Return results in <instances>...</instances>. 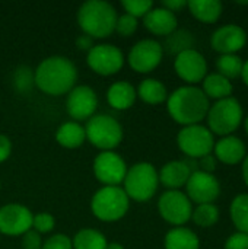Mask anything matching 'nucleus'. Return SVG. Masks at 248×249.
Returning a JSON list of instances; mask_svg holds the SVG:
<instances>
[{"label": "nucleus", "instance_id": "nucleus-44", "mask_svg": "<svg viewBox=\"0 0 248 249\" xmlns=\"http://www.w3.org/2000/svg\"><path fill=\"white\" fill-rule=\"evenodd\" d=\"M241 79H243V82L246 83V86L248 88V58L244 61V64H243V71H241Z\"/></svg>", "mask_w": 248, "mask_h": 249}, {"label": "nucleus", "instance_id": "nucleus-11", "mask_svg": "<svg viewBox=\"0 0 248 249\" xmlns=\"http://www.w3.org/2000/svg\"><path fill=\"white\" fill-rule=\"evenodd\" d=\"M124 53L114 44H95L86 54V63L92 71L101 76H113L124 66Z\"/></svg>", "mask_w": 248, "mask_h": 249}, {"label": "nucleus", "instance_id": "nucleus-8", "mask_svg": "<svg viewBox=\"0 0 248 249\" xmlns=\"http://www.w3.org/2000/svg\"><path fill=\"white\" fill-rule=\"evenodd\" d=\"M215 136L212 131L202 124H193L183 127L177 134L178 149L190 159L199 160L213 152Z\"/></svg>", "mask_w": 248, "mask_h": 249}, {"label": "nucleus", "instance_id": "nucleus-25", "mask_svg": "<svg viewBox=\"0 0 248 249\" xmlns=\"http://www.w3.org/2000/svg\"><path fill=\"white\" fill-rule=\"evenodd\" d=\"M202 90L209 99L221 101V99L232 96L234 86H232V82L224 77L222 74L208 73L206 77L202 80Z\"/></svg>", "mask_w": 248, "mask_h": 249}, {"label": "nucleus", "instance_id": "nucleus-21", "mask_svg": "<svg viewBox=\"0 0 248 249\" xmlns=\"http://www.w3.org/2000/svg\"><path fill=\"white\" fill-rule=\"evenodd\" d=\"M136 98V88L127 80L113 82L107 89V102L117 111H126L132 108Z\"/></svg>", "mask_w": 248, "mask_h": 249}, {"label": "nucleus", "instance_id": "nucleus-19", "mask_svg": "<svg viewBox=\"0 0 248 249\" xmlns=\"http://www.w3.org/2000/svg\"><path fill=\"white\" fill-rule=\"evenodd\" d=\"M213 156L224 165H238L247 156V147L244 142L237 136H225L215 142Z\"/></svg>", "mask_w": 248, "mask_h": 249}, {"label": "nucleus", "instance_id": "nucleus-10", "mask_svg": "<svg viewBox=\"0 0 248 249\" xmlns=\"http://www.w3.org/2000/svg\"><path fill=\"white\" fill-rule=\"evenodd\" d=\"M164 53V47L158 39L142 38L132 45L127 54V63L134 71L146 74L161 64Z\"/></svg>", "mask_w": 248, "mask_h": 249}, {"label": "nucleus", "instance_id": "nucleus-27", "mask_svg": "<svg viewBox=\"0 0 248 249\" xmlns=\"http://www.w3.org/2000/svg\"><path fill=\"white\" fill-rule=\"evenodd\" d=\"M72 244L73 249H105L108 241L101 231L94 228H83L75 233Z\"/></svg>", "mask_w": 248, "mask_h": 249}, {"label": "nucleus", "instance_id": "nucleus-30", "mask_svg": "<svg viewBox=\"0 0 248 249\" xmlns=\"http://www.w3.org/2000/svg\"><path fill=\"white\" fill-rule=\"evenodd\" d=\"M191 220L199 228H212L219 222V207L215 203L197 204L193 209Z\"/></svg>", "mask_w": 248, "mask_h": 249}, {"label": "nucleus", "instance_id": "nucleus-32", "mask_svg": "<svg viewBox=\"0 0 248 249\" xmlns=\"http://www.w3.org/2000/svg\"><path fill=\"white\" fill-rule=\"evenodd\" d=\"M12 82L15 89L19 93H28L32 86H35V79H34V69H31L29 66H19L15 69L13 76H12Z\"/></svg>", "mask_w": 248, "mask_h": 249}, {"label": "nucleus", "instance_id": "nucleus-14", "mask_svg": "<svg viewBox=\"0 0 248 249\" xmlns=\"http://www.w3.org/2000/svg\"><path fill=\"white\" fill-rule=\"evenodd\" d=\"M34 213L20 203H7L0 206V235L22 236L32 229Z\"/></svg>", "mask_w": 248, "mask_h": 249}, {"label": "nucleus", "instance_id": "nucleus-2", "mask_svg": "<svg viewBox=\"0 0 248 249\" xmlns=\"http://www.w3.org/2000/svg\"><path fill=\"white\" fill-rule=\"evenodd\" d=\"M209 108V98L205 95L202 88L194 85H183L168 93L167 98L170 117L183 127L200 124L206 118Z\"/></svg>", "mask_w": 248, "mask_h": 249}, {"label": "nucleus", "instance_id": "nucleus-15", "mask_svg": "<svg viewBox=\"0 0 248 249\" xmlns=\"http://www.w3.org/2000/svg\"><path fill=\"white\" fill-rule=\"evenodd\" d=\"M186 196L196 204L215 203L221 196V182L213 174L194 171L186 184Z\"/></svg>", "mask_w": 248, "mask_h": 249}, {"label": "nucleus", "instance_id": "nucleus-7", "mask_svg": "<svg viewBox=\"0 0 248 249\" xmlns=\"http://www.w3.org/2000/svg\"><path fill=\"white\" fill-rule=\"evenodd\" d=\"M83 127L86 140L101 152L114 150L124 137L121 123L110 114H95Z\"/></svg>", "mask_w": 248, "mask_h": 249}, {"label": "nucleus", "instance_id": "nucleus-34", "mask_svg": "<svg viewBox=\"0 0 248 249\" xmlns=\"http://www.w3.org/2000/svg\"><path fill=\"white\" fill-rule=\"evenodd\" d=\"M56 228V219L51 213L48 212H39L34 214L32 219V229L38 232L39 235L44 233H51Z\"/></svg>", "mask_w": 248, "mask_h": 249}, {"label": "nucleus", "instance_id": "nucleus-45", "mask_svg": "<svg viewBox=\"0 0 248 249\" xmlns=\"http://www.w3.org/2000/svg\"><path fill=\"white\" fill-rule=\"evenodd\" d=\"M105 249H126V248H124V245H123V244H120V242H108V244H107V248Z\"/></svg>", "mask_w": 248, "mask_h": 249}, {"label": "nucleus", "instance_id": "nucleus-29", "mask_svg": "<svg viewBox=\"0 0 248 249\" xmlns=\"http://www.w3.org/2000/svg\"><path fill=\"white\" fill-rule=\"evenodd\" d=\"M165 38H167L165 39V44L162 45L164 47V51L167 50L171 54H175L177 55L181 51L194 48V36L187 29H178L177 28L172 34H170Z\"/></svg>", "mask_w": 248, "mask_h": 249}, {"label": "nucleus", "instance_id": "nucleus-16", "mask_svg": "<svg viewBox=\"0 0 248 249\" xmlns=\"http://www.w3.org/2000/svg\"><path fill=\"white\" fill-rule=\"evenodd\" d=\"M174 70L177 76L187 85H197L208 74V61L196 48L181 51L174 58Z\"/></svg>", "mask_w": 248, "mask_h": 249}, {"label": "nucleus", "instance_id": "nucleus-5", "mask_svg": "<svg viewBox=\"0 0 248 249\" xmlns=\"http://www.w3.org/2000/svg\"><path fill=\"white\" fill-rule=\"evenodd\" d=\"M130 207V198L123 187L104 185L96 190L91 198L92 214L102 222H117L123 219Z\"/></svg>", "mask_w": 248, "mask_h": 249}, {"label": "nucleus", "instance_id": "nucleus-39", "mask_svg": "<svg viewBox=\"0 0 248 249\" xmlns=\"http://www.w3.org/2000/svg\"><path fill=\"white\" fill-rule=\"evenodd\" d=\"M12 149H13V144H12V140L9 139V136L0 133V163L6 162L10 158Z\"/></svg>", "mask_w": 248, "mask_h": 249}, {"label": "nucleus", "instance_id": "nucleus-22", "mask_svg": "<svg viewBox=\"0 0 248 249\" xmlns=\"http://www.w3.org/2000/svg\"><path fill=\"white\" fill-rule=\"evenodd\" d=\"M56 142L67 149H76L86 142L85 127L73 120L64 121L56 130Z\"/></svg>", "mask_w": 248, "mask_h": 249}, {"label": "nucleus", "instance_id": "nucleus-28", "mask_svg": "<svg viewBox=\"0 0 248 249\" xmlns=\"http://www.w3.org/2000/svg\"><path fill=\"white\" fill-rule=\"evenodd\" d=\"M231 220L240 233L248 235V193L237 194L229 206Z\"/></svg>", "mask_w": 248, "mask_h": 249}, {"label": "nucleus", "instance_id": "nucleus-38", "mask_svg": "<svg viewBox=\"0 0 248 249\" xmlns=\"http://www.w3.org/2000/svg\"><path fill=\"white\" fill-rule=\"evenodd\" d=\"M224 249H248V235L235 232L227 241Z\"/></svg>", "mask_w": 248, "mask_h": 249}, {"label": "nucleus", "instance_id": "nucleus-24", "mask_svg": "<svg viewBox=\"0 0 248 249\" xmlns=\"http://www.w3.org/2000/svg\"><path fill=\"white\" fill-rule=\"evenodd\" d=\"M136 95L149 105H159L162 102H167L168 89L162 80L155 77H146L137 85Z\"/></svg>", "mask_w": 248, "mask_h": 249}, {"label": "nucleus", "instance_id": "nucleus-41", "mask_svg": "<svg viewBox=\"0 0 248 249\" xmlns=\"http://www.w3.org/2000/svg\"><path fill=\"white\" fill-rule=\"evenodd\" d=\"M94 41H95V39H94L92 36H89V35H86V34H80V35L76 38V47H77L79 50L89 51V50L95 45Z\"/></svg>", "mask_w": 248, "mask_h": 249}, {"label": "nucleus", "instance_id": "nucleus-6", "mask_svg": "<svg viewBox=\"0 0 248 249\" xmlns=\"http://www.w3.org/2000/svg\"><path fill=\"white\" fill-rule=\"evenodd\" d=\"M206 120L208 128L213 136H232V133L240 128L244 120V111L240 101L234 96H229L210 104Z\"/></svg>", "mask_w": 248, "mask_h": 249}, {"label": "nucleus", "instance_id": "nucleus-35", "mask_svg": "<svg viewBox=\"0 0 248 249\" xmlns=\"http://www.w3.org/2000/svg\"><path fill=\"white\" fill-rule=\"evenodd\" d=\"M137 26H139V19H136L134 16L129 13H123V15H118L117 18L114 32H117L121 36H130L137 31Z\"/></svg>", "mask_w": 248, "mask_h": 249}, {"label": "nucleus", "instance_id": "nucleus-37", "mask_svg": "<svg viewBox=\"0 0 248 249\" xmlns=\"http://www.w3.org/2000/svg\"><path fill=\"white\" fill-rule=\"evenodd\" d=\"M22 249H41L42 247V236L35 232L34 229H29L22 236Z\"/></svg>", "mask_w": 248, "mask_h": 249}, {"label": "nucleus", "instance_id": "nucleus-23", "mask_svg": "<svg viewBox=\"0 0 248 249\" xmlns=\"http://www.w3.org/2000/svg\"><path fill=\"white\" fill-rule=\"evenodd\" d=\"M165 249H200L199 236L187 226H175L165 233Z\"/></svg>", "mask_w": 248, "mask_h": 249}, {"label": "nucleus", "instance_id": "nucleus-9", "mask_svg": "<svg viewBox=\"0 0 248 249\" xmlns=\"http://www.w3.org/2000/svg\"><path fill=\"white\" fill-rule=\"evenodd\" d=\"M158 212L161 217L175 226H186L191 220L193 203L181 190H167L158 198Z\"/></svg>", "mask_w": 248, "mask_h": 249}, {"label": "nucleus", "instance_id": "nucleus-20", "mask_svg": "<svg viewBox=\"0 0 248 249\" xmlns=\"http://www.w3.org/2000/svg\"><path fill=\"white\" fill-rule=\"evenodd\" d=\"M191 171L189 165L181 159H174L167 162L159 171V184H162L167 190H181L186 187Z\"/></svg>", "mask_w": 248, "mask_h": 249}, {"label": "nucleus", "instance_id": "nucleus-26", "mask_svg": "<svg viewBox=\"0 0 248 249\" xmlns=\"http://www.w3.org/2000/svg\"><path fill=\"white\" fill-rule=\"evenodd\" d=\"M187 7L197 20L205 23H215L224 12L221 0H190Z\"/></svg>", "mask_w": 248, "mask_h": 249}, {"label": "nucleus", "instance_id": "nucleus-36", "mask_svg": "<svg viewBox=\"0 0 248 249\" xmlns=\"http://www.w3.org/2000/svg\"><path fill=\"white\" fill-rule=\"evenodd\" d=\"M41 249H73L72 238L66 233H53L42 241Z\"/></svg>", "mask_w": 248, "mask_h": 249}, {"label": "nucleus", "instance_id": "nucleus-43", "mask_svg": "<svg viewBox=\"0 0 248 249\" xmlns=\"http://www.w3.org/2000/svg\"><path fill=\"white\" fill-rule=\"evenodd\" d=\"M241 171H243V179H244L246 185L248 187V153L247 156L244 158V160L241 162Z\"/></svg>", "mask_w": 248, "mask_h": 249}, {"label": "nucleus", "instance_id": "nucleus-3", "mask_svg": "<svg viewBox=\"0 0 248 249\" xmlns=\"http://www.w3.org/2000/svg\"><path fill=\"white\" fill-rule=\"evenodd\" d=\"M117 18V9L107 0H86L76 13L79 28L94 39L110 36L115 31Z\"/></svg>", "mask_w": 248, "mask_h": 249}, {"label": "nucleus", "instance_id": "nucleus-40", "mask_svg": "<svg viewBox=\"0 0 248 249\" xmlns=\"http://www.w3.org/2000/svg\"><path fill=\"white\" fill-rule=\"evenodd\" d=\"M216 158L213 156V153L208 155V156H203L197 160V165H199V171H203V172H208V174H213L215 169H216Z\"/></svg>", "mask_w": 248, "mask_h": 249}, {"label": "nucleus", "instance_id": "nucleus-13", "mask_svg": "<svg viewBox=\"0 0 248 249\" xmlns=\"http://www.w3.org/2000/svg\"><path fill=\"white\" fill-rule=\"evenodd\" d=\"M98 95L89 85H76L66 95V111L73 121H88L96 114Z\"/></svg>", "mask_w": 248, "mask_h": 249}, {"label": "nucleus", "instance_id": "nucleus-46", "mask_svg": "<svg viewBox=\"0 0 248 249\" xmlns=\"http://www.w3.org/2000/svg\"><path fill=\"white\" fill-rule=\"evenodd\" d=\"M244 128H246V131H247L248 134V115L246 117V121H244Z\"/></svg>", "mask_w": 248, "mask_h": 249}, {"label": "nucleus", "instance_id": "nucleus-1", "mask_svg": "<svg viewBox=\"0 0 248 249\" xmlns=\"http://www.w3.org/2000/svg\"><path fill=\"white\" fill-rule=\"evenodd\" d=\"M35 86L50 95H67L77 82V67L66 55L54 54L42 58L34 69Z\"/></svg>", "mask_w": 248, "mask_h": 249}, {"label": "nucleus", "instance_id": "nucleus-12", "mask_svg": "<svg viewBox=\"0 0 248 249\" xmlns=\"http://www.w3.org/2000/svg\"><path fill=\"white\" fill-rule=\"evenodd\" d=\"M127 169L129 166L123 156L114 150L99 152L92 162V171L95 178L101 184L108 187H117L123 184Z\"/></svg>", "mask_w": 248, "mask_h": 249}, {"label": "nucleus", "instance_id": "nucleus-42", "mask_svg": "<svg viewBox=\"0 0 248 249\" xmlns=\"http://www.w3.org/2000/svg\"><path fill=\"white\" fill-rule=\"evenodd\" d=\"M161 6L165 7V9H168V10H171L172 13H177L181 9L187 7V1L186 0H164L161 3Z\"/></svg>", "mask_w": 248, "mask_h": 249}, {"label": "nucleus", "instance_id": "nucleus-18", "mask_svg": "<svg viewBox=\"0 0 248 249\" xmlns=\"http://www.w3.org/2000/svg\"><path fill=\"white\" fill-rule=\"evenodd\" d=\"M142 19L145 28L159 36H168L178 28L177 15L162 6H153Z\"/></svg>", "mask_w": 248, "mask_h": 249}, {"label": "nucleus", "instance_id": "nucleus-33", "mask_svg": "<svg viewBox=\"0 0 248 249\" xmlns=\"http://www.w3.org/2000/svg\"><path fill=\"white\" fill-rule=\"evenodd\" d=\"M121 6L124 9V13H129L134 16L136 19H139V18H143L153 7V1L152 0H123Z\"/></svg>", "mask_w": 248, "mask_h": 249}, {"label": "nucleus", "instance_id": "nucleus-4", "mask_svg": "<svg viewBox=\"0 0 248 249\" xmlns=\"http://www.w3.org/2000/svg\"><path fill=\"white\" fill-rule=\"evenodd\" d=\"M159 187L158 169L151 162H136L133 163L124 177L123 190L127 197L137 203L149 201Z\"/></svg>", "mask_w": 248, "mask_h": 249}, {"label": "nucleus", "instance_id": "nucleus-17", "mask_svg": "<svg viewBox=\"0 0 248 249\" xmlns=\"http://www.w3.org/2000/svg\"><path fill=\"white\" fill-rule=\"evenodd\" d=\"M247 44V32L237 23H227L213 31L210 47L221 54H237Z\"/></svg>", "mask_w": 248, "mask_h": 249}, {"label": "nucleus", "instance_id": "nucleus-47", "mask_svg": "<svg viewBox=\"0 0 248 249\" xmlns=\"http://www.w3.org/2000/svg\"><path fill=\"white\" fill-rule=\"evenodd\" d=\"M0 190H1V182H0Z\"/></svg>", "mask_w": 248, "mask_h": 249}, {"label": "nucleus", "instance_id": "nucleus-31", "mask_svg": "<svg viewBox=\"0 0 248 249\" xmlns=\"http://www.w3.org/2000/svg\"><path fill=\"white\" fill-rule=\"evenodd\" d=\"M244 61L238 54H221L216 60V69L219 74L232 80L241 76Z\"/></svg>", "mask_w": 248, "mask_h": 249}]
</instances>
